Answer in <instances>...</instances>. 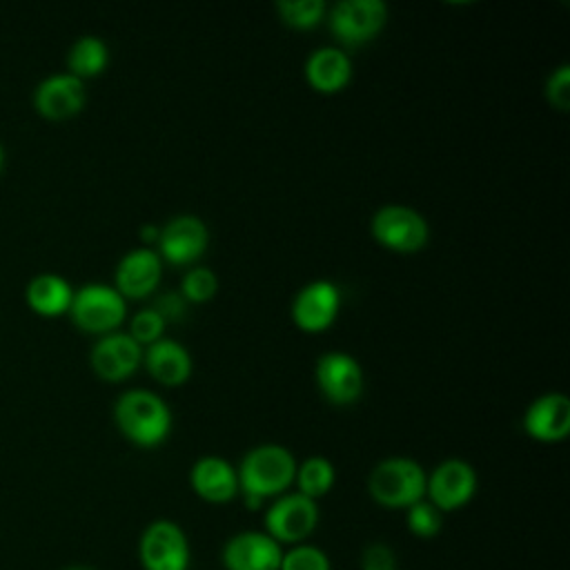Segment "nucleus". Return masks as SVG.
<instances>
[{
  "instance_id": "2f4dec72",
  "label": "nucleus",
  "mask_w": 570,
  "mask_h": 570,
  "mask_svg": "<svg viewBox=\"0 0 570 570\" xmlns=\"http://www.w3.org/2000/svg\"><path fill=\"white\" fill-rule=\"evenodd\" d=\"M158 236H160V225H156V223H145V225H140V229H138V238L142 240V247H156V243H158Z\"/></svg>"
},
{
  "instance_id": "7c9ffc66",
  "label": "nucleus",
  "mask_w": 570,
  "mask_h": 570,
  "mask_svg": "<svg viewBox=\"0 0 570 570\" xmlns=\"http://www.w3.org/2000/svg\"><path fill=\"white\" fill-rule=\"evenodd\" d=\"M363 570H394V552L381 543H374L363 554Z\"/></svg>"
},
{
  "instance_id": "4468645a",
  "label": "nucleus",
  "mask_w": 570,
  "mask_h": 570,
  "mask_svg": "<svg viewBox=\"0 0 570 570\" xmlns=\"http://www.w3.org/2000/svg\"><path fill=\"white\" fill-rule=\"evenodd\" d=\"M89 361L94 372L111 383L129 379L142 365V347L127 332H107L91 345Z\"/></svg>"
},
{
  "instance_id": "bb28decb",
  "label": "nucleus",
  "mask_w": 570,
  "mask_h": 570,
  "mask_svg": "<svg viewBox=\"0 0 570 570\" xmlns=\"http://www.w3.org/2000/svg\"><path fill=\"white\" fill-rule=\"evenodd\" d=\"M165 330H167V323L163 321V316L151 307H142L138 309L131 318H129V330L127 334L145 350L149 347L151 343L160 341L165 336Z\"/></svg>"
},
{
  "instance_id": "6e6552de",
  "label": "nucleus",
  "mask_w": 570,
  "mask_h": 570,
  "mask_svg": "<svg viewBox=\"0 0 570 570\" xmlns=\"http://www.w3.org/2000/svg\"><path fill=\"white\" fill-rule=\"evenodd\" d=\"M265 530L281 546L303 543L318 523V505L301 492L276 497L263 517Z\"/></svg>"
},
{
  "instance_id": "f257e3e1",
  "label": "nucleus",
  "mask_w": 570,
  "mask_h": 570,
  "mask_svg": "<svg viewBox=\"0 0 570 570\" xmlns=\"http://www.w3.org/2000/svg\"><path fill=\"white\" fill-rule=\"evenodd\" d=\"M296 465L298 461L294 454L278 443H261L245 452L236 468L238 490L245 497V503L258 508L267 499L285 494L294 483Z\"/></svg>"
},
{
  "instance_id": "39448f33",
  "label": "nucleus",
  "mask_w": 570,
  "mask_h": 570,
  "mask_svg": "<svg viewBox=\"0 0 570 570\" xmlns=\"http://www.w3.org/2000/svg\"><path fill=\"white\" fill-rule=\"evenodd\" d=\"M325 22L338 45L363 47L385 29L387 4L383 0H341L327 7Z\"/></svg>"
},
{
  "instance_id": "6ab92c4d",
  "label": "nucleus",
  "mask_w": 570,
  "mask_h": 570,
  "mask_svg": "<svg viewBox=\"0 0 570 570\" xmlns=\"http://www.w3.org/2000/svg\"><path fill=\"white\" fill-rule=\"evenodd\" d=\"M189 485L196 497L216 505L229 503L240 492L236 468L218 454H205L194 461L189 470Z\"/></svg>"
},
{
  "instance_id": "20e7f679",
  "label": "nucleus",
  "mask_w": 570,
  "mask_h": 570,
  "mask_svg": "<svg viewBox=\"0 0 570 570\" xmlns=\"http://www.w3.org/2000/svg\"><path fill=\"white\" fill-rule=\"evenodd\" d=\"M370 234L394 254H419L430 240V225L419 209L390 203L372 214Z\"/></svg>"
},
{
  "instance_id": "dca6fc26",
  "label": "nucleus",
  "mask_w": 570,
  "mask_h": 570,
  "mask_svg": "<svg viewBox=\"0 0 570 570\" xmlns=\"http://www.w3.org/2000/svg\"><path fill=\"white\" fill-rule=\"evenodd\" d=\"M283 546L267 532H238L223 546L225 570H281Z\"/></svg>"
},
{
  "instance_id": "423d86ee",
  "label": "nucleus",
  "mask_w": 570,
  "mask_h": 570,
  "mask_svg": "<svg viewBox=\"0 0 570 570\" xmlns=\"http://www.w3.org/2000/svg\"><path fill=\"white\" fill-rule=\"evenodd\" d=\"M69 314L78 327L102 336L122 325L127 318V301L114 285L94 281L73 289Z\"/></svg>"
},
{
  "instance_id": "0eeeda50",
  "label": "nucleus",
  "mask_w": 570,
  "mask_h": 570,
  "mask_svg": "<svg viewBox=\"0 0 570 570\" xmlns=\"http://www.w3.org/2000/svg\"><path fill=\"white\" fill-rule=\"evenodd\" d=\"M209 247V229L196 214H178L160 227L156 252L163 265L194 267Z\"/></svg>"
},
{
  "instance_id": "9b49d317",
  "label": "nucleus",
  "mask_w": 570,
  "mask_h": 570,
  "mask_svg": "<svg viewBox=\"0 0 570 570\" xmlns=\"http://www.w3.org/2000/svg\"><path fill=\"white\" fill-rule=\"evenodd\" d=\"M341 312V289L334 281L316 278L303 285L289 307L294 325L305 334L330 330Z\"/></svg>"
},
{
  "instance_id": "a878e982",
  "label": "nucleus",
  "mask_w": 570,
  "mask_h": 570,
  "mask_svg": "<svg viewBox=\"0 0 570 570\" xmlns=\"http://www.w3.org/2000/svg\"><path fill=\"white\" fill-rule=\"evenodd\" d=\"M405 525L414 537L432 539L443 528V512L436 510L428 499H421L405 510Z\"/></svg>"
},
{
  "instance_id": "5701e85b",
  "label": "nucleus",
  "mask_w": 570,
  "mask_h": 570,
  "mask_svg": "<svg viewBox=\"0 0 570 570\" xmlns=\"http://www.w3.org/2000/svg\"><path fill=\"white\" fill-rule=\"evenodd\" d=\"M294 483H296V492L305 494L312 501H318L334 488L336 468L327 456L312 454L303 463L296 465Z\"/></svg>"
},
{
  "instance_id": "4be33fe9",
  "label": "nucleus",
  "mask_w": 570,
  "mask_h": 570,
  "mask_svg": "<svg viewBox=\"0 0 570 570\" xmlns=\"http://www.w3.org/2000/svg\"><path fill=\"white\" fill-rule=\"evenodd\" d=\"M107 65H109V47L100 36L85 33L76 38L67 51L69 73L78 76L80 80L102 73Z\"/></svg>"
},
{
  "instance_id": "7ed1b4c3",
  "label": "nucleus",
  "mask_w": 570,
  "mask_h": 570,
  "mask_svg": "<svg viewBox=\"0 0 570 570\" xmlns=\"http://www.w3.org/2000/svg\"><path fill=\"white\" fill-rule=\"evenodd\" d=\"M425 485L428 472L410 456H387L379 461L367 476L370 497L379 505L394 510H407L425 499Z\"/></svg>"
},
{
  "instance_id": "412c9836",
  "label": "nucleus",
  "mask_w": 570,
  "mask_h": 570,
  "mask_svg": "<svg viewBox=\"0 0 570 570\" xmlns=\"http://www.w3.org/2000/svg\"><path fill=\"white\" fill-rule=\"evenodd\" d=\"M24 294H27V303L36 312L53 316V314L69 312L73 287L65 276L56 272H40L27 283Z\"/></svg>"
},
{
  "instance_id": "c85d7f7f",
  "label": "nucleus",
  "mask_w": 570,
  "mask_h": 570,
  "mask_svg": "<svg viewBox=\"0 0 570 570\" xmlns=\"http://www.w3.org/2000/svg\"><path fill=\"white\" fill-rule=\"evenodd\" d=\"M546 100L550 107L559 111H568L570 107V65H559L550 71L543 87Z\"/></svg>"
},
{
  "instance_id": "cd10ccee",
  "label": "nucleus",
  "mask_w": 570,
  "mask_h": 570,
  "mask_svg": "<svg viewBox=\"0 0 570 570\" xmlns=\"http://www.w3.org/2000/svg\"><path fill=\"white\" fill-rule=\"evenodd\" d=\"M281 570H332L327 554L309 543H296L283 550Z\"/></svg>"
},
{
  "instance_id": "b1692460",
  "label": "nucleus",
  "mask_w": 570,
  "mask_h": 570,
  "mask_svg": "<svg viewBox=\"0 0 570 570\" xmlns=\"http://www.w3.org/2000/svg\"><path fill=\"white\" fill-rule=\"evenodd\" d=\"M276 13L289 29L312 31L325 22L327 4L323 0H278Z\"/></svg>"
},
{
  "instance_id": "1a4fd4ad",
  "label": "nucleus",
  "mask_w": 570,
  "mask_h": 570,
  "mask_svg": "<svg viewBox=\"0 0 570 570\" xmlns=\"http://www.w3.org/2000/svg\"><path fill=\"white\" fill-rule=\"evenodd\" d=\"M314 381L323 399L338 407L356 403L365 387L361 363L343 350H330L316 358Z\"/></svg>"
},
{
  "instance_id": "aec40b11",
  "label": "nucleus",
  "mask_w": 570,
  "mask_h": 570,
  "mask_svg": "<svg viewBox=\"0 0 570 570\" xmlns=\"http://www.w3.org/2000/svg\"><path fill=\"white\" fill-rule=\"evenodd\" d=\"M142 365L147 374L165 387H178L187 383L194 372V358L189 350L167 336L142 350Z\"/></svg>"
},
{
  "instance_id": "a211bd4d",
  "label": "nucleus",
  "mask_w": 570,
  "mask_h": 570,
  "mask_svg": "<svg viewBox=\"0 0 570 570\" xmlns=\"http://www.w3.org/2000/svg\"><path fill=\"white\" fill-rule=\"evenodd\" d=\"M303 76L316 94L334 96L352 82L354 65L341 47L325 45L309 51L303 65Z\"/></svg>"
},
{
  "instance_id": "f3484780",
  "label": "nucleus",
  "mask_w": 570,
  "mask_h": 570,
  "mask_svg": "<svg viewBox=\"0 0 570 570\" xmlns=\"http://www.w3.org/2000/svg\"><path fill=\"white\" fill-rule=\"evenodd\" d=\"M87 102L85 80L69 71H56L42 78L33 91L36 109L47 118H69Z\"/></svg>"
},
{
  "instance_id": "f03ea898",
  "label": "nucleus",
  "mask_w": 570,
  "mask_h": 570,
  "mask_svg": "<svg viewBox=\"0 0 570 570\" xmlns=\"http://www.w3.org/2000/svg\"><path fill=\"white\" fill-rule=\"evenodd\" d=\"M114 421L120 434L138 448L163 445L174 425L167 401L145 387L125 390L114 403Z\"/></svg>"
},
{
  "instance_id": "c756f323",
  "label": "nucleus",
  "mask_w": 570,
  "mask_h": 570,
  "mask_svg": "<svg viewBox=\"0 0 570 570\" xmlns=\"http://www.w3.org/2000/svg\"><path fill=\"white\" fill-rule=\"evenodd\" d=\"M151 307L163 316V321L178 323L187 316V301L180 296V292H160L154 296Z\"/></svg>"
},
{
  "instance_id": "473e14b6",
  "label": "nucleus",
  "mask_w": 570,
  "mask_h": 570,
  "mask_svg": "<svg viewBox=\"0 0 570 570\" xmlns=\"http://www.w3.org/2000/svg\"><path fill=\"white\" fill-rule=\"evenodd\" d=\"M65 570H96V568H89V566H69Z\"/></svg>"
},
{
  "instance_id": "f8f14e48",
  "label": "nucleus",
  "mask_w": 570,
  "mask_h": 570,
  "mask_svg": "<svg viewBox=\"0 0 570 570\" xmlns=\"http://www.w3.org/2000/svg\"><path fill=\"white\" fill-rule=\"evenodd\" d=\"M476 472L465 459H445L430 474L425 499L441 512H454L468 505L476 492Z\"/></svg>"
},
{
  "instance_id": "ddd939ff",
  "label": "nucleus",
  "mask_w": 570,
  "mask_h": 570,
  "mask_svg": "<svg viewBox=\"0 0 570 570\" xmlns=\"http://www.w3.org/2000/svg\"><path fill=\"white\" fill-rule=\"evenodd\" d=\"M163 261L156 249L151 247H134L116 265L114 272V287L127 301H140L156 294L163 281Z\"/></svg>"
},
{
  "instance_id": "72a5a7b5",
  "label": "nucleus",
  "mask_w": 570,
  "mask_h": 570,
  "mask_svg": "<svg viewBox=\"0 0 570 570\" xmlns=\"http://www.w3.org/2000/svg\"><path fill=\"white\" fill-rule=\"evenodd\" d=\"M2 160H4V149H2V145H0V167H2Z\"/></svg>"
},
{
  "instance_id": "2eb2a0df",
  "label": "nucleus",
  "mask_w": 570,
  "mask_h": 570,
  "mask_svg": "<svg viewBox=\"0 0 570 570\" xmlns=\"http://www.w3.org/2000/svg\"><path fill=\"white\" fill-rule=\"evenodd\" d=\"M523 432L539 443H559L570 434V399L563 392L539 394L523 412Z\"/></svg>"
},
{
  "instance_id": "393cba45",
  "label": "nucleus",
  "mask_w": 570,
  "mask_h": 570,
  "mask_svg": "<svg viewBox=\"0 0 570 570\" xmlns=\"http://www.w3.org/2000/svg\"><path fill=\"white\" fill-rule=\"evenodd\" d=\"M218 292V276L214 269L205 265L187 267L180 281V296L187 301V305H203L209 303Z\"/></svg>"
},
{
  "instance_id": "9d476101",
  "label": "nucleus",
  "mask_w": 570,
  "mask_h": 570,
  "mask_svg": "<svg viewBox=\"0 0 570 570\" xmlns=\"http://www.w3.org/2000/svg\"><path fill=\"white\" fill-rule=\"evenodd\" d=\"M138 559L145 570H187L189 566L187 534L176 521L156 519L140 534Z\"/></svg>"
}]
</instances>
